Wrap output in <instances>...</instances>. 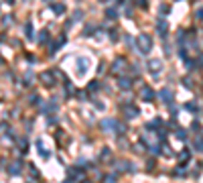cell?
<instances>
[{"instance_id":"obj_1","label":"cell","mask_w":203,"mask_h":183,"mask_svg":"<svg viewBox=\"0 0 203 183\" xmlns=\"http://www.w3.org/2000/svg\"><path fill=\"white\" fill-rule=\"evenodd\" d=\"M150 49H152V39H150V35H146V33L138 35V51H140L142 55H148Z\"/></svg>"},{"instance_id":"obj_2","label":"cell","mask_w":203,"mask_h":183,"mask_svg":"<svg viewBox=\"0 0 203 183\" xmlns=\"http://www.w3.org/2000/svg\"><path fill=\"white\" fill-rule=\"evenodd\" d=\"M122 114L126 116L128 120H132L136 116H140V110L136 108V106H132V104H124V106H122Z\"/></svg>"},{"instance_id":"obj_3","label":"cell","mask_w":203,"mask_h":183,"mask_svg":"<svg viewBox=\"0 0 203 183\" xmlns=\"http://www.w3.org/2000/svg\"><path fill=\"white\" fill-rule=\"evenodd\" d=\"M100 126L106 132H116V128H118V120H114V118H104V120L100 122Z\"/></svg>"},{"instance_id":"obj_4","label":"cell","mask_w":203,"mask_h":183,"mask_svg":"<svg viewBox=\"0 0 203 183\" xmlns=\"http://www.w3.org/2000/svg\"><path fill=\"white\" fill-rule=\"evenodd\" d=\"M156 31H158V35H161L162 39L167 37V33H169V25H167V20H165V19L156 20Z\"/></svg>"},{"instance_id":"obj_5","label":"cell","mask_w":203,"mask_h":183,"mask_svg":"<svg viewBox=\"0 0 203 183\" xmlns=\"http://www.w3.org/2000/svg\"><path fill=\"white\" fill-rule=\"evenodd\" d=\"M158 98H161L165 104H173V92H171L169 88H162L161 92H158Z\"/></svg>"},{"instance_id":"obj_6","label":"cell","mask_w":203,"mask_h":183,"mask_svg":"<svg viewBox=\"0 0 203 183\" xmlns=\"http://www.w3.org/2000/svg\"><path fill=\"white\" fill-rule=\"evenodd\" d=\"M53 77H55V73H53V71H43V73H41V81H43V83H45L47 88H51V86L55 83V81H53Z\"/></svg>"},{"instance_id":"obj_7","label":"cell","mask_w":203,"mask_h":183,"mask_svg":"<svg viewBox=\"0 0 203 183\" xmlns=\"http://www.w3.org/2000/svg\"><path fill=\"white\" fill-rule=\"evenodd\" d=\"M140 96H142V100H146V102H152V100H155V92H152L148 86H144V88L140 90Z\"/></svg>"},{"instance_id":"obj_8","label":"cell","mask_w":203,"mask_h":183,"mask_svg":"<svg viewBox=\"0 0 203 183\" xmlns=\"http://www.w3.org/2000/svg\"><path fill=\"white\" fill-rule=\"evenodd\" d=\"M124 65H126V61L118 57V59L114 61V67H112V71H114V73H120V71H124Z\"/></svg>"},{"instance_id":"obj_9","label":"cell","mask_w":203,"mask_h":183,"mask_svg":"<svg viewBox=\"0 0 203 183\" xmlns=\"http://www.w3.org/2000/svg\"><path fill=\"white\" fill-rule=\"evenodd\" d=\"M77 65H79L77 73L83 75V73H85V69H88V67H85V65H88V59H85V57H79V59H77Z\"/></svg>"},{"instance_id":"obj_10","label":"cell","mask_w":203,"mask_h":183,"mask_svg":"<svg viewBox=\"0 0 203 183\" xmlns=\"http://www.w3.org/2000/svg\"><path fill=\"white\" fill-rule=\"evenodd\" d=\"M37 151H39V155L43 157V159H47V157H49V151L45 149V144H43V141H37Z\"/></svg>"},{"instance_id":"obj_11","label":"cell","mask_w":203,"mask_h":183,"mask_svg":"<svg viewBox=\"0 0 203 183\" xmlns=\"http://www.w3.org/2000/svg\"><path fill=\"white\" fill-rule=\"evenodd\" d=\"M148 67H150V71H152V73H158V71H161V61H158V59L148 61Z\"/></svg>"},{"instance_id":"obj_12","label":"cell","mask_w":203,"mask_h":183,"mask_svg":"<svg viewBox=\"0 0 203 183\" xmlns=\"http://www.w3.org/2000/svg\"><path fill=\"white\" fill-rule=\"evenodd\" d=\"M83 177V173H81L79 169H69L67 171V179H81Z\"/></svg>"},{"instance_id":"obj_13","label":"cell","mask_w":203,"mask_h":183,"mask_svg":"<svg viewBox=\"0 0 203 183\" xmlns=\"http://www.w3.org/2000/svg\"><path fill=\"white\" fill-rule=\"evenodd\" d=\"M118 86H120V90H130V88H132V81H130L128 77H120Z\"/></svg>"},{"instance_id":"obj_14","label":"cell","mask_w":203,"mask_h":183,"mask_svg":"<svg viewBox=\"0 0 203 183\" xmlns=\"http://www.w3.org/2000/svg\"><path fill=\"white\" fill-rule=\"evenodd\" d=\"M193 147H195V151H197V153H203V138H201V136H197V138H195Z\"/></svg>"},{"instance_id":"obj_15","label":"cell","mask_w":203,"mask_h":183,"mask_svg":"<svg viewBox=\"0 0 203 183\" xmlns=\"http://www.w3.org/2000/svg\"><path fill=\"white\" fill-rule=\"evenodd\" d=\"M37 41H39L41 45H43V43H47V41H49V33H47V31H41L39 37H37Z\"/></svg>"},{"instance_id":"obj_16","label":"cell","mask_w":203,"mask_h":183,"mask_svg":"<svg viewBox=\"0 0 203 183\" xmlns=\"http://www.w3.org/2000/svg\"><path fill=\"white\" fill-rule=\"evenodd\" d=\"M8 173H10V175H18L20 173V163H12V167L8 169Z\"/></svg>"},{"instance_id":"obj_17","label":"cell","mask_w":203,"mask_h":183,"mask_svg":"<svg viewBox=\"0 0 203 183\" xmlns=\"http://www.w3.org/2000/svg\"><path fill=\"white\" fill-rule=\"evenodd\" d=\"M51 8H53L55 14H63V12H65V6H63V4H53Z\"/></svg>"},{"instance_id":"obj_18","label":"cell","mask_w":203,"mask_h":183,"mask_svg":"<svg viewBox=\"0 0 203 183\" xmlns=\"http://www.w3.org/2000/svg\"><path fill=\"white\" fill-rule=\"evenodd\" d=\"M25 33H27L28 39H33V25H31V22H27V25H25Z\"/></svg>"},{"instance_id":"obj_19","label":"cell","mask_w":203,"mask_h":183,"mask_svg":"<svg viewBox=\"0 0 203 183\" xmlns=\"http://www.w3.org/2000/svg\"><path fill=\"white\" fill-rule=\"evenodd\" d=\"M189 157H191V153H189V151H183L181 155H179V161H181V163H185V161H189Z\"/></svg>"},{"instance_id":"obj_20","label":"cell","mask_w":203,"mask_h":183,"mask_svg":"<svg viewBox=\"0 0 203 183\" xmlns=\"http://www.w3.org/2000/svg\"><path fill=\"white\" fill-rule=\"evenodd\" d=\"M106 16H108V19H116V16H118L116 8H106Z\"/></svg>"},{"instance_id":"obj_21","label":"cell","mask_w":203,"mask_h":183,"mask_svg":"<svg viewBox=\"0 0 203 183\" xmlns=\"http://www.w3.org/2000/svg\"><path fill=\"white\" fill-rule=\"evenodd\" d=\"M155 126H161V118H155V120H150L146 124V128H155Z\"/></svg>"},{"instance_id":"obj_22","label":"cell","mask_w":203,"mask_h":183,"mask_svg":"<svg viewBox=\"0 0 203 183\" xmlns=\"http://www.w3.org/2000/svg\"><path fill=\"white\" fill-rule=\"evenodd\" d=\"M20 151H22V153H27L28 151V142H27V138H20Z\"/></svg>"},{"instance_id":"obj_23","label":"cell","mask_w":203,"mask_h":183,"mask_svg":"<svg viewBox=\"0 0 203 183\" xmlns=\"http://www.w3.org/2000/svg\"><path fill=\"white\" fill-rule=\"evenodd\" d=\"M88 90H92V92L100 90V81H89V83H88Z\"/></svg>"},{"instance_id":"obj_24","label":"cell","mask_w":203,"mask_h":183,"mask_svg":"<svg viewBox=\"0 0 203 183\" xmlns=\"http://www.w3.org/2000/svg\"><path fill=\"white\" fill-rule=\"evenodd\" d=\"M183 86H185L187 90H191V88H193V81H191L189 77H183Z\"/></svg>"},{"instance_id":"obj_25","label":"cell","mask_w":203,"mask_h":183,"mask_svg":"<svg viewBox=\"0 0 203 183\" xmlns=\"http://www.w3.org/2000/svg\"><path fill=\"white\" fill-rule=\"evenodd\" d=\"M187 110L195 112V110H197V104H195V102H189V104H187Z\"/></svg>"},{"instance_id":"obj_26","label":"cell","mask_w":203,"mask_h":183,"mask_svg":"<svg viewBox=\"0 0 203 183\" xmlns=\"http://www.w3.org/2000/svg\"><path fill=\"white\" fill-rule=\"evenodd\" d=\"M65 92H67V96H71V94L75 92V88L71 86V83H67V88H65Z\"/></svg>"},{"instance_id":"obj_27","label":"cell","mask_w":203,"mask_h":183,"mask_svg":"<svg viewBox=\"0 0 203 183\" xmlns=\"http://www.w3.org/2000/svg\"><path fill=\"white\" fill-rule=\"evenodd\" d=\"M177 136H179L181 141H185V138H187V134H185V130H177Z\"/></svg>"},{"instance_id":"obj_28","label":"cell","mask_w":203,"mask_h":183,"mask_svg":"<svg viewBox=\"0 0 203 183\" xmlns=\"http://www.w3.org/2000/svg\"><path fill=\"white\" fill-rule=\"evenodd\" d=\"M100 157H102V159H110V151H108V149H104Z\"/></svg>"},{"instance_id":"obj_29","label":"cell","mask_w":203,"mask_h":183,"mask_svg":"<svg viewBox=\"0 0 203 183\" xmlns=\"http://www.w3.org/2000/svg\"><path fill=\"white\" fill-rule=\"evenodd\" d=\"M195 16H197L199 20H203V8H199V10H197V14H195Z\"/></svg>"},{"instance_id":"obj_30","label":"cell","mask_w":203,"mask_h":183,"mask_svg":"<svg viewBox=\"0 0 203 183\" xmlns=\"http://www.w3.org/2000/svg\"><path fill=\"white\" fill-rule=\"evenodd\" d=\"M191 128H193V130H199V122L195 120V122H193V124H191Z\"/></svg>"},{"instance_id":"obj_31","label":"cell","mask_w":203,"mask_h":183,"mask_svg":"<svg viewBox=\"0 0 203 183\" xmlns=\"http://www.w3.org/2000/svg\"><path fill=\"white\" fill-rule=\"evenodd\" d=\"M106 181H110V183L116 181V175H108V177H106Z\"/></svg>"}]
</instances>
